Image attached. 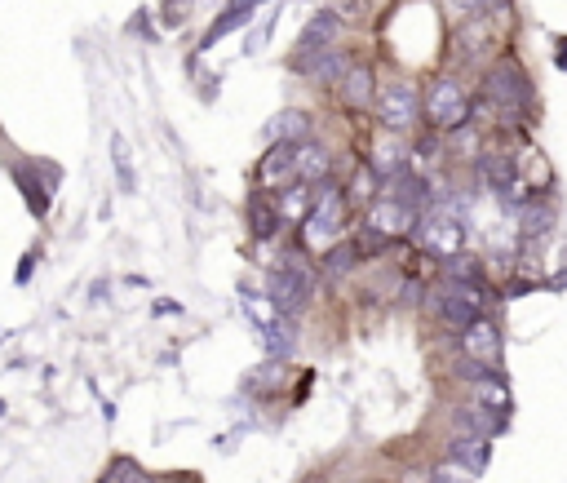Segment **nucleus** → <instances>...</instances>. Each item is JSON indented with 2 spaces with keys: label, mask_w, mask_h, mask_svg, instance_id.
Returning <instances> with one entry per match:
<instances>
[{
  "label": "nucleus",
  "mask_w": 567,
  "mask_h": 483,
  "mask_svg": "<svg viewBox=\"0 0 567 483\" xmlns=\"http://www.w3.org/2000/svg\"><path fill=\"white\" fill-rule=\"evenodd\" d=\"M483 306H488L483 280H457V275H448V280L435 284V293H430V315H435L443 328H457V333L479 320Z\"/></svg>",
  "instance_id": "obj_1"
},
{
  "label": "nucleus",
  "mask_w": 567,
  "mask_h": 483,
  "mask_svg": "<svg viewBox=\"0 0 567 483\" xmlns=\"http://www.w3.org/2000/svg\"><path fill=\"white\" fill-rule=\"evenodd\" d=\"M483 102L492 111H501V116L519 120L532 107V80L523 76L519 63H497L488 71V80H483Z\"/></svg>",
  "instance_id": "obj_2"
},
{
  "label": "nucleus",
  "mask_w": 567,
  "mask_h": 483,
  "mask_svg": "<svg viewBox=\"0 0 567 483\" xmlns=\"http://www.w3.org/2000/svg\"><path fill=\"white\" fill-rule=\"evenodd\" d=\"M311 293H315V271L306 262H280L271 271V280H266V297H271V306L280 315H288V320L311 306Z\"/></svg>",
  "instance_id": "obj_3"
},
{
  "label": "nucleus",
  "mask_w": 567,
  "mask_h": 483,
  "mask_svg": "<svg viewBox=\"0 0 567 483\" xmlns=\"http://www.w3.org/2000/svg\"><path fill=\"white\" fill-rule=\"evenodd\" d=\"M302 231H306V244H333L337 235L346 231V195L342 187H333V182H319L315 200H311V213L302 218Z\"/></svg>",
  "instance_id": "obj_4"
},
{
  "label": "nucleus",
  "mask_w": 567,
  "mask_h": 483,
  "mask_svg": "<svg viewBox=\"0 0 567 483\" xmlns=\"http://www.w3.org/2000/svg\"><path fill=\"white\" fill-rule=\"evenodd\" d=\"M417 116H421L417 85H408V80H386V85L377 89V120L390 133L412 129V125H417Z\"/></svg>",
  "instance_id": "obj_5"
},
{
  "label": "nucleus",
  "mask_w": 567,
  "mask_h": 483,
  "mask_svg": "<svg viewBox=\"0 0 567 483\" xmlns=\"http://www.w3.org/2000/svg\"><path fill=\"white\" fill-rule=\"evenodd\" d=\"M426 120L435 129H461L470 120V94L461 89V80H452V76H443L430 85V94H426Z\"/></svg>",
  "instance_id": "obj_6"
},
{
  "label": "nucleus",
  "mask_w": 567,
  "mask_h": 483,
  "mask_svg": "<svg viewBox=\"0 0 567 483\" xmlns=\"http://www.w3.org/2000/svg\"><path fill=\"white\" fill-rule=\"evenodd\" d=\"M417 235L435 258L448 262V258H457L461 244H466V218L452 213V209H435V213H426V222L417 226Z\"/></svg>",
  "instance_id": "obj_7"
},
{
  "label": "nucleus",
  "mask_w": 567,
  "mask_h": 483,
  "mask_svg": "<svg viewBox=\"0 0 567 483\" xmlns=\"http://www.w3.org/2000/svg\"><path fill=\"white\" fill-rule=\"evenodd\" d=\"M364 226H373L377 235H386V240H399V235H408L412 226H417V209L412 204H404L399 195H377L373 200V209H368V222Z\"/></svg>",
  "instance_id": "obj_8"
},
{
  "label": "nucleus",
  "mask_w": 567,
  "mask_h": 483,
  "mask_svg": "<svg viewBox=\"0 0 567 483\" xmlns=\"http://www.w3.org/2000/svg\"><path fill=\"white\" fill-rule=\"evenodd\" d=\"M461 351H466L474 364L497 368V359H501V333H497V324L479 315L470 328H461Z\"/></svg>",
  "instance_id": "obj_9"
},
{
  "label": "nucleus",
  "mask_w": 567,
  "mask_h": 483,
  "mask_svg": "<svg viewBox=\"0 0 567 483\" xmlns=\"http://www.w3.org/2000/svg\"><path fill=\"white\" fill-rule=\"evenodd\" d=\"M293 67L302 71L306 80H315V85H337L350 71V58L337 54V49H319V54H297Z\"/></svg>",
  "instance_id": "obj_10"
},
{
  "label": "nucleus",
  "mask_w": 567,
  "mask_h": 483,
  "mask_svg": "<svg viewBox=\"0 0 567 483\" xmlns=\"http://www.w3.org/2000/svg\"><path fill=\"white\" fill-rule=\"evenodd\" d=\"M337 36H342V14H333V9H319L311 23L302 27V36H297V54H319V49H333Z\"/></svg>",
  "instance_id": "obj_11"
},
{
  "label": "nucleus",
  "mask_w": 567,
  "mask_h": 483,
  "mask_svg": "<svg viewBox=\"0 0 567 483\" xmlns=\"http://www.w3.org/2000/svg\"><path fill=\"white\" fill-rule=\"evenodd\" d=\"M328 147L324 142H311V138H302L297 142V151H293V178L297 182H324L328 178Z\"/></svg>",
  "instance_id": "obj_12"
},
{
  "label": "nucleus",
  "mask_w": 567,
  "mask_h": 483,
  "mask_svg": "<svg viewBox=\"0 0 567 483\" xmlns=\"http://www.w3.org/2000/svg\"><path fill=\"white\" fill-rule=\"evenodd\" d=\"M293 151H297V142H275L262 156V164H257V182H262V187H284V182H293Z\"/></svg>",
  "instance_id": "obj_13"
},
{
  "label": "nucleus",
  "mask_w": 567,
  "mask_h": 483,
  "mask_svg": "<svg viewBox=\"0 0 567 483\" xmlns=\"http://www.w3.org/2000/svg\"><path fill=\"white\" fill-rule=\"evenodd\" d=\"M280 226H284V218H280V209H275V200L257 191L253 200H249V231L257 235V240H275V235H280Z\"/></svg>",
  "instance_id": "obj_14"
},
{
  "label": "nucleus",
  "mask_w": 567,
  "mask_h": 483,
  "mask_svg": "<svg viewBox=\"0 0 567 483\" xmlns=\"http://www.w3.org/2000/svg\"><path fill=\"white\" fill-rule=\"evenodd\" d=\"M470 395H474V404L492 408V413H505V408H510V386H505L497 373L470 377Z\"/></svg>",
  "instance_id": "obj_15"
},
{
  "label": "nucleus",
  "mask_w": 567,
  "mask_h": 483,
  "mask_svg": "<svg viewBox=\"0 0 567 483\" xmlns=\"http://www.w3.org/2000/svg\"><path fill=\"white\" fill-rule=\"evenodd\" d=\"M337 85H342V98H346L350 111H359V107L373 102V71H368V67H350Z\"/></svg>",
  "instance_id": "obj_16"
},
{
  "label": "nucleus",
  "mask_w": 567,
  "mask_h": 483,
  "mask_svg": "<svg viewBox=\"0 0 567 483\" xmlns=\"http://www.w3.org/2000/svg\"><path fill=\"white\" fill-rule=\"evenodd\" d=\"M311 200H315V195H311V182H288V187H284V195H280V204H275V209H280V218L284 222H302L306 218V213H311Z\"/></svg>",
  "instance_id": "obj_17"
},
{
  "label": "nucleus",
  "mask_w": 567,
  "mask_h": 483,
  "mask_svg": "<svg viewBox=\"0 0 567 483\" xmlns=\"http://www.w3.org/2000/svg\"><path fill=\"white\" fill-rule=\"evenodd\" d=\"M452 461H457V466H466L470 475L488 470V439H479V435H461V439H452Z\"/></svg>",
  "instance_id": "obj_18"
},
{
  "label": "nucleus",
  "mask_w": 567,
  "mask_h": 483,
  "mask_svg": "<svg viewBox=\"0 0 567 483\" xmlns=\"http://www.w3.org/2000/svg\"><path fill=\"white\" fill-rule=\"evenodd\" d=\"M266 133H271L275 142H302V138H311V116H306V111H280Z\"/></svg>",
  "instance_id": "obj_19"
},
{
  "label": "nucleus",
  "mask_w": 567,
  "mask_h": 483,
  "mask_svg": "<svg viewBox=\"0 0 567 483\" xmlns=\"http://www.w3.org/2000/svg\"><path fill=\"white\" fill-rule=\"evenodd\" d=\"M355 262H359L355 240L333 244V249H324V258H319V266H324V275H328V280H342L346 271H355Z\"/></svg>",
  "instance_id": "obj_20"
},
{
  "label": "nucleus",
  "mask_w": 567,
  "mask_h": 483,
  "mask_svg": "<svg viewBox=\"0 0 567 483\" xmlns=\"http://www.w3.org/2000/svg\"><path fill=\"white\" fill-rule=\"evenodd\" d=\"M554 231V209H545V204H528V209H523V235H528V240H541V235H550Z\"/></svg>",
  "instance_id": "obj_21"
},
{
  "label": "nucleus",
  "mask_w": 567,
  "mask_h": 483,
  "mask_svg": "<svg viewBox=\"0 0 567 483\" xmlns=\"http://www.w3.org/2000/svg\"><path fill=\"white\" fill-rule=\"evenodd\" d=\"M102 483H151V475H147L142 466H133V461H116Z\"/></svg>",
  "instance_id": "obj_22"
},
{
  "label": "nucleus",
  "mask_w": 567,
  "mask_h": 483,
  "mask_svg": "<svg viewBox=\"0 0 567 483\" xmlns=\"http://www.w3.org/2000/svg\"><path fill=\"white\" fill-rule=\"evenodd\" d=\"M443 5H448L457 18H488L497 0H443Z\"/></svg>",
  "instance_id": "obj_23"
},
{
  "label": "nucleus",
  "mask_w": 567,
  "mask_h": 483,
  "mask_svg": "<svg viewBox=\"0 0 567 483\" xmlns=\"http://www.w3.org/2000/svg\"><path fill=\"white\" fill-rule=\"evenodd\" d=\"M430 483H474V475L466 466H457V461H439V466L430 470Z\"/></svg>",
  "instance_id": "obj_24"
},
{
  "label": "nucleus",
  "mask_w": 567,
  "mask_h": 483,
  "mask_svg": "<svg viewBox=\"0 0 567 483\" xmlns=\"http://www.w3.org/2000/svg\"><path fill=\"white\" fill-rule=\"evenodd\" d=\"M116 169H120V182L133 191V169H129V147H125V138H116Z\"/></svg>",
  "instance_id": "obj_25"
},
{
  "label": "nucleus",
  "mask_w": 567,
  "mask_h": 483,
  "mask_svg": "<svg viewBox=\"0 0 567 483\" xmlns=\"http://www.w3.org/2000/svg\"><path fill=\"white\" fill-rule=\"evenodd\" d=\"M554 63H559L567 71V40H559V54H554Z\"/></svg>",
  "instance_id": "obj_26"
}]
</instances>
